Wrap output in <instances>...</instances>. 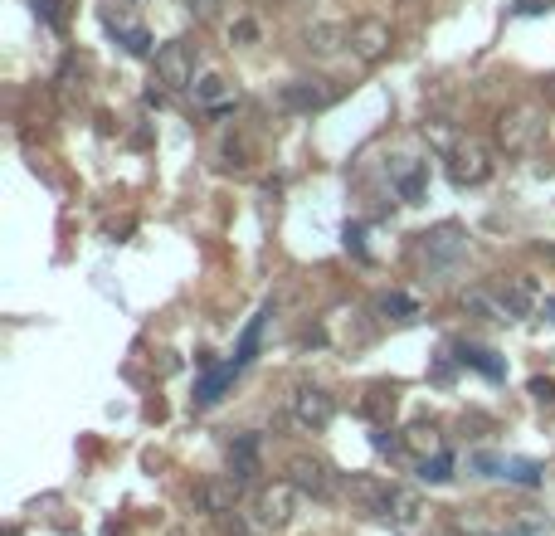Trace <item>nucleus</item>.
Segmentation results:
<instances>
[{"label": "nucleus", "mask_w": 555, "mask_h": 536, "mask_svg": "<svg viewBox=\"0 0 555 536\" xmlns=\"http://www.w3.org/2000/svg\"><path fill=\"white\" fill-rule=\"evenodd\" d=\"M492 152L487 147H478V142H468V147H453L448 152V181L453 186H482L487 176H492Z\"/></svg>", "instance_id": "7"}, {"label": "nucleus", "mask_w": 555, "mask_h": 536, "mask_svg": "<svg viewBox=\"0 0 555 536\" xmlns=\"http://www.w3.org/2000/svg\"><path fill=\"white\" fill-rule=\"evenodd\" d=\"M156 78H161L166 88H190V83H195V49H190L185 39L161 44V49H156Z\"/></svg>", "instance_id": "8"}, {"label": "nucleus", "mask_w": 555, "mask_h": 536, "mask_svg": "<svg viewBox=\"0 0 555 536\" xmlns=\"http://www.w3.org/2000/svg\"><path fill=\"white\" fill-rule=\"evenodd\" d=\"M385 181H390V191L400 195L405 205H414L429 191V161H419V156H385Z\"/></svg>", "instance_id": "4"}, {"label": "nucleus", "mask_w": 555, "mask_h": 536, "mask_svg": "<svg viewBox=\"0 0 555 536\" xmlns=\"http://www.w3.org/2000/svg\"><path fill=\"white\" fill-rule=\"evenodd\" d=\"M254 473H259V439L244 434V439L229 449V478H234V483H249Z\"/></svg>", "instance_id": "15"}, {"label": "nucleus", "mask_w": 555, "mask_h": 536, "mask_svg": "<svg viewBox=\"0 0 555 536\" xmlns=\"http://www.w3.org/2000/svg\"><path fill=\"white\" fill-rule=\"evenodd\" d=\"M288 410H293V420L302 429H327L336 415V400L322 385H297L293 395H288Z\"/></svg>", "instance_id": "5"}, {"label": "nucleus", "mask_w": 555, "mask_h": 536, "mask_svg": "<svg viewBox=\"0 0 555 536\" xmlns=\"http://www.w3.org/2000/svg\"><path fill=\"white\" fill-rule=\"evenodd\" d=\"M108 30L122 39V44H127V54H151V35L142 30V25H127V20L108 15Z\"/></svg>", "instance_id": "19"}, {"label": "nucleus", "mask_w": 555, "mask_h": 536, "mask_svg": "<svg viewBox=\"0 0 555 536\" xmlns=\"http://www.w3.org/2000/svg\"><path fill=\"white\" fill-rule=\"evenodd\" d=\"M419 478H424V483H448V478H453V459H448L444 449H439L434 459L419 463Z\"/></svg>", "instance_id": "22"}, {"label": "nucleus", "mask_w": 555, "mask_h": 536, "mask_svg": "<svg viewBox=\"0 0 555 536\" xmlns=\"http://www.w3.org/2000/svg\"><path fill=\"white\" fill-rule=\"evenodd\" d=\"M288 478L297 483V493H312V498H332L336 488V473L327 468V463H317V459H293L288 463Z\"/></svg>", "instance_id": "11"}, {"label": "nucleus", "mask_w": 555, "mask_h": 536, "mask_svg": "<svg viewBox=\"0 0 555 536\" xmlns=\"http://www.w3.org/2000/svg\"><path fill=\"white\" fill-rule=\"evenodd\" d=\"M424 137L439 147V152H453L458 142H453V132H448V122H424Z\"/></svg>", "instance_id": "24"}, {"label": "nucleus", "mask_w": 555, "mask_h": 536, "mask_svg": "<svg viewBox=\"0 0 555 536\" xmlns=\"http://www.w3.org/2000/svg\"><path fill=\"white\" fill-rule=\"evenodd\" d=\"M502 478H512L521 488H536V483H541V468L526 459H502Z\"/></svg>", "instance_id": "21"}, {"label": "nucleus", "mask_w": 555, "mask_h": 536, "mask_svg": "<svg viewBox=\"0 0 555 536\" xmlns=\"http://www.w3.org/2000/svg\"><path fill=\"white\" fill-rule=\"evenodd\" d=\"M502 307H507V322H521V317H531L536 303H541V283L531 278V273H517V278H507L502 283Z\"/></svg>", "instance_id": "10"}, {"label": "nucleus", "mask_w": 555, "mask_h": 536, "mask_svg": "<svg viewBox=\"0 0 555 536\" xmlns=\"http://www.w3.org/2000/svg\"><path fill=\"white\" fill-rule=\"evenodd\" d=\"M380 517H385L395 532H414V527L424 522V502H419V493H409V488H390Z\"/></svg>", "instance_id": "12"}, {"label": "nucleus", "mask_w": 555, "mask_h": 536, "mask_svg": "<svg viewBox=\"0 0 555 536\" xmlns=\"http://www.w3.org/2000/svg\"><path fill=\"white\" fill-rule=\"evenodd\" d=\"M473 239L463 225H434L429 234H419V259L434 268V273H453V268L468 259Z\"/></svg>", "instance_id": "1"}, {"label": "nucleus", "mask_w": 555, "mask_h": 536, "mask_svg": "<svg viewBox=\"0 0 555 536\" xmlns=\"http://www.w3.org/2000/svg\"><path fill=\"white\" fill-rule=\"evenodd\" d=\"M541 132H546V117L536 113V108H507V113L497 117L502 152H531L541 142Z\"/></svg>", "instance_id": "2"}, {"label": "nucleus", "mask_w": 555, "mask_h": 536, "mask_svg": "<svg viewBox=\"0 0 555 536\" xmlns=\"http://www.w3.org/2000/svg\"><path fill=\"white\" fill-rule=\"evenodd\" d=\"M224 0H200V15H210V10H220Z\"/></svg>", "instance_id": "29"}, {"label": "nucleus", "mask_w": 555, "mask_h": 536, "mask_svg": "<svg viewBox=\"0 0 555 536\" xmlns=\"http://www.w3.org/2000/svg\"><path fill=\"white\" fill-rule=\"evenodd\" d=\"M254 35H259V30H254V20H239V25L229 30V39H254Z\"/></svg>", "instance_id": "27"}, {"label": "nucleus", "mask_w": 555, "mask_h": 536, "mask_svg": "<svg viewBox=\"0 0 555 536\" xmlns=\"http://www.w3.org/2000/svg\"><path fill=\"white\" fill-rule=\"evenodd\" d=\"M341 44H351V30H341V25H312V30L302 35V49H307V54H322V59L336 54Z\"/></svg>", "instance_id": "16"}, {"label": "nucleus", "mask_w": 555, "mask_h": 536, "mask_svg": "<svg viewBox=\"0 0 555 536\" xmlns=\"http://www.w3.org/2000/svg\"><path fill=\"white\" fill-rule=\"evenodd\" d=\"M293 512H297V483L293 478H283V483H268L259 493V502H254V517H259L263 527H288L293 522Z\"/></svg>", "instance_id": "6"}, {"label": "nucleus", "mask_w": 555, "mask_h": 536, "mask_svg": "<svg viewBox=\"0 0 555 536\" xmlns=\"http://www.w3.org/2000/svg\"><path fill=\"white\" fill-rule=\"evenodd\" d=\"M35 15L44 25H64V10H59V0H35Z\"/></svg>", "instance_id": "25"}, {"label": "nucleus", "mask_w": 555, "mask_h": 536, "mask_svg": "<svg viewBox=\"0 0 555 536\" xmlns=\"http://www.w3.org/2000/svg\"><path fill=\"white\" fill-rule=\"evenodd\" d=\"M263 327H268V307H263L259 317H254V322H249V327H244V337H239V351H234V366H239V371H244V366H249V361H254V351H259V337H263Z\"/></svg>", "instance_id": "20"}, {"label": "nucleus", "mask_w": 555, "mask_h": 536, "mask_svg": "<svg viewBox=\"0 0 555 536\" xmlns=\"http://www.w3.org/2000/svg\"><path fill=\"white\" fill-rule=\"evenodd\" d=\"M380 312H395L400 322H409V317H419V303H414L409 293H385V298H380Z\"/></svg>", "instance_id": "23"}, {"label": "nucleus", "mask_w": 555, "mask_h": 536, "mask_svg": "<svg viewBox=\"0 0 555 536\" xmlns=\"http://www.w3.org/2000/svg\"><path fill=\"white\" fill-rule=\"evenodd\" d=\"M541 10H551V0H521V15H541Z\"/></svg>", "instance_id": "28"}, {"label": "nucleus", "mask_w": 555, "mask_h": 536, "mask_svg": "<svg viewBox=\"0 0 555 536\" xmlns=\"http://www.w3.org/2000/svg\"><path fill=\"white\" fill-rule=\"evenodd\" d=\"M234 376H239V366H234V361H224V366H215V371H205V381L195 385V405H215V400H220V390L234 381Z\"/></svg>", "instance_id": "18"}, {"label": "nucleus", "mask_w": 555, "mask_h": 536, "mask_svg": "<svg viewBox=\"0 0 555 536\" xmlns=\"http://www.w3.org/2000/svg\"><path fill=\"white\" fill-rule=\"evenodd\" d=\"M346 249L366 259V230H361V225H351V230H346Z\"/></svg>", "instance_id": "26"}, {"label": "nucleus", "mask_w": 555, "mask_h": 536, "mask_svg": "<svg viewBox=\"0 0 555 536\" xmlns=\"http://www.w3.org/2000/svg\"><path fill=\"white\" fill-rule=\"evenodd\" d=\"M453 351H458V361H463V366L482 371L487 381H502V376H507V366H502V361H497V351H487V346H478V342H458Z\"/></svg>", "instance_id": "13"}, {"label": "nucleus", "mask_w": 555, "mask_h": 536, "mask_svg": "<svg viewBox=\"0 0 555 536\" xmlns=\"http://www.w3.org/2000/svg\"><path fill=\"white\" fill-rule=\"evenodd\" d=\"M234 498H239V483H234V478H229V483H205V488L195 493V502H200L205 512H215V517L234 512Z\"/></svg>", "instance_id": "17"}, {"label": "nucleus", "mask_w": 555, "mask_h": 536, "mask_svg": "<svg viewBox=\"0 0 555 536\" xmlns=\"http://www.w3.org/2000/svg\"><path fill=\"white\" fill-rule=\"evenodd\" d=\"M190 93H195L200 108H229L234 103V83H224L220 74H200L190 83Z\"/></svg>", "instance_id": "14"}, {"label": "nucleus", "mask_w": 555, "mask_h": 536, "mask_svg": "<svg viewBox=\"0 0 555 536\" xmlns=\"http://www.w3.org/2000/svg\"><path fill=\"white\" fill-rule=\"evenodd\" d=\"M351 54L366 59V64H380V59L390 54V25L375 20V15L356 20V25H351Z\"/></svg>", "instance_id": "9"}, {"label": "nucleus", "mask_w": 555, "mask_h": 536, "mask_svg": "<svg viewBox=\"0 0 555 536\" xmlns=\"http://www.w3.org/2000/svg\"><path fill=\"white\" fill-rule=\"evenodd\" d=\"M336 103V83L332 78H293L278 88V108L288 113H322Z\"/></svg>", "instance_id": "3"}]
</instances>
